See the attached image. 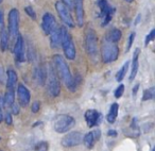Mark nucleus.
I'll use <instances>...</instances> for the list:
<instances>
[{"instance_id": "obj_1", "label": "nucleus", "mask_w": 155, "mask_h": 151, "mask_svg": "<svg viewBox=\"0 0 155 151\" xmlns=\"http://www.w3.org/2000/svg\"><path fill=\"white\" fill-rule=\"evenodd\" d=\"M52 60H53L54 66H55L56 73L60 76V78L62 79L63 82L65 83L67 89L71 92L75 91L77 84L74 83V78H73L72 75H71L70 69H69L66 61H65L64 59L62 58V55H60V54H55Z\"/></svg>"}, {"instance_id": "obj_2", "label": "nucleus", "mask_w": 155, "mask_h": 151, "mask_svg": "<svg viewBox=\"0 0 155 151\" xmlns=\"http://www.w3.org/2000/svg\"><path fill=\"white\" fill-rule=\"evenodd\" d=\"M75 125V120L72 116L66 114L58 115L53 121V129L58 133H66L72 129Z\"/></svg>"}, {"instance_id": "obj_3", "label": "nucleus", "mask_w": 155, "mask_h": 151, "mask_svg": "<svg viewBox=\"0 0 155 151\" xmlns=\"http://www.w3.org/2000/svg\"><path fill=\"white\" fill-rule=\"evenodd\" d=\"M101 55L104 63H112L118 59L119 55V48L116 43H112L106 39H103L101 48Z\"/></svg>"}, {"instance_id": "obj_4", "label": "nucleus", "mask_w": 155, "mask_h": 151, "mask_svg": "<svg viewBox=\"0 0 155 151\" xmlns=\"http://www.w3.org/2000/svg\"><path fill=\"white\" fill-rule=\"evenodd\" d=\"M46 79L48 80L47 91H48V93H49V95L51 96V97H58L61 93V84H60V81H58L56 70L51 65H50L49 69H48Z\"/></svg>"}, {"instance_id": "obj_5", "label": "nucleus", "mask_w": 155, "mask_h": 151, "mask_svg": "<svg viewBox=\"0 0 155 151\" xmlns=\"http://www.w3.org/2000/svg\"><path fill=\"white\" fill-rule=\"evenodd\" d=\"M62 31V47L64 50V53L68 60H74L75 58V47L71 36L69 35L68 31L65 27H61Z\"/></svg>"}, {"instance_id": "obj_6", "label": "nucleus", "mask_w": 155, "mask_h": 151, "mask_svg": "<svg viewBox=\"0 0 155 151\" xmlns=\"http://www.w3.org/2000/svg\"><path fill=\"white\" fill-rule=\"evenodd\" d=\"M85 46L86 51L91 58H96L98 53L97 34L93 28H88L85 32Z\"/></svg>"}, {"instance_id": "obj_7", "label": "nucleus", "mask_w": 155, "mask_h": 151, "mask_svg": "<svg viewBox=\"0 0 155 151\" xmlns=\"http://www.w3.org/2000/svg\"><path fill=\"white\" fill-rule=\"evenodd\" d=\"M55 9L56 12H58V16L61 17V19L63 20L65 25H67L70 28H73L74 27V22H73V18L70 14V11L69 9L62 2V1H56L55 3Z\"/></svg>"}, {"instance_id": "obj_8", "label": "nucleus", "mask_w": 155, "mask_h": 151, "mask_svg": "<svg viewBox=\"0 0 155 151\" xmlns=\"http://www.w3.org/2000/svg\"><path fill=\"white\" fill-rule=\"evenodd\" d=\"M19 26V13L16 9H12L9 13V34L11 39H15L18 35Z\"/></svg>"}, {"instance_id": "obj_9", "label": "nucleus", "mask_w": 155, "mask_h": 151, "mask_svg": "<svg viewBox=\"0 0 155 151\" xmlns=\"http://www.w3.org/2000/svg\"><path fill=\"white\" fill-rule=\"evenodd\" d=\"M98 5H99L100 11H101L100 16H101V19H102V26H105V25H107L108 22H110V19H112V15L114 14L115 9H113V8L108 5V2L106 0H99V1H98Z\"/></svg>"}, {"instance_id": "obj_10", "label": "nucleus", "mask_w": 155, "mask_h": 151, "mask_svg": "<svg viewBox=\"0 0 155 151\" xmlns=\"http://www.w3.org/2000/svg\"><path fill=\"white\" fill-rule=\"evenodd\" d=\"M41 28L46 35H50L53 31L56 30L58 24L54 18V16L51 13H46L43 16V22H41Z\"/></svg>"}, {"instance_id": "obj_11", "label": "nucleus", "mask_w": 155, "mask_h": 151, "mask_svg": "<svg viewBox=\"0 0 155 151\" xmlns=\"http://www.w3.org/2000/svg\"><path fill=\"white\" fill-rule=\"evenodd\" d=\"M83 142V135L81 132H70L62 139V146L64 147H74Z\"/></svg>"}, {"instance_id": "obj_12", "label": "nucleus", "mask_w": 155, "mask_h": 151, "mask_svg": "<svg viewBox=\"0 0 155 151\" xmlns=\"http://www.w3.org/2000/svg\"><path fill=\"white\" fill-rule=\"evenodd\" d=\"M17 96H18V101H19V104L21 106H27L28 103L30 102V91L27 89L25 85L19 84L17 89Z\"/></svg>"}, {"instance_id": "obj_13", "label": "nucleus", "mask_w": 155, "mask_h": 151, "mask_svg": "<svg viewBox=\"0 0 155 151\" xmlns=\"http://www.w3.org/2000/svg\"><path fill=\"white\" fill-rule=\"evenodd\" d=\"M25 49H24V39L19 34L17 36V41L14 46V54H15V59L18 63H22L25 61Z\"/></svg>"}, {"instance_id": "obj_14", "label": "nucleus", "mask_w": 155, "mask_h": 151, "mask_svg": "<svg viewBox=\"0 0 155 151\" xmlns=\"http://www.w3.org/2000/svg\"><path fill=\"white\" fill-rule=\"evenodd\" d=\"M85 121L88 125L89 128H93L95 126H97L100 122V118L101 115L99 114V112L96 110H87L85 112Z\"/></svg>"}, {"instance_id": "obj_15", "label": "nucleus", "mask_w": 155, "mask_h": 151, "mask_svg": "<svg viewBox=\"0 0 155 151\" xmlns=\"http://www.w3.org/2000/svg\"><path fill=\"white\" fill-rule=\"evenodd\" d=\"M73 8L75 11L77 22L79 27H82L84 24V8H83V0H73Z\"/></svg>"}, {"instance_id": "obj_16", "label": "nucleus", "mask_w": 155, "mask_h": 151, "mask_svg": "<svg viewBox=\"0 0 155 151\" xmlns=\"http://www.w3.org/2000/svg\"><path fill=\"white\" fill-rule=\"evenodd\" d=\"M139 53H140V49L139 48H136L135 51H134V54H133V61H132V70H131V75H130V82L135 79L136 75L138 72V56H139Z\"/></svg>"}, {"instance_id": "obj_17", "label": "nucleus", "mask_w": 155, "mask_h": 151, "mask_svg": "<svg viewBox=\"0 0 155 151\" xmlns=\"http://www.w3.org/2000/svg\"><path fill=\"white\" fill-rule=\"evenodd\" d=\"M50 36H51L50 43H51L52 48L56 49L62 45V31H61V28H56V30L53 31L50 34Z\"/></svg>"}, {"instance_id": "obj_18", "label": "nucleus", "mask_w": 155, "mask_h": 151, "mask_svg": "<svg viewBox=\"0 0 155 151\" xmlns=\"http://www.w3.org/2000/svg\"><path fill=\"white\" fill-rule=\"evenodd\" d=\"M7 76V89H14L16 82H17V73L13 69H9Z\"/></svg>"}, {"instance_id": "obj_19", "label": "nucleus", "mask_w": 155, "mask_h": 151, "mask_svg": "<svg viewBox=\"0 0 155 151\" xmlns=\"http://www.w3.org/2000/svg\"><path fill=\"white\" fill-rule=\"evenodd\" d=\"M121 31L119 29H112L110 32L106 34L105 39L108 42H112V43H117L119 42V39H121Z\"/></svg>"}, {"instance_id": "obj_20", "label": "nucleus", "mask_w": 155, "mask_h": 151, "mask_svg": "<svg viewBox=\"0 0 155 151\" xmlns=\"http://www.w3.org/2000/svg\"><path fill=\"white\" fill-rule=\"evenodd\" d=\"M118 109H119V106L118 103H113L112 106L110 109V113L108 115L106 116V119L110 123H114L116 121V118H117V115H118Z\"/></svg>"}, {"instance_id": "obj_21", "label": "nucleus", "mask_w": 155, "mask_h": 151, "mask_svg": "<svg viewBox=\"0 0 155 151\" xmlns=\"http://www.w3.org/2000/svg\"><path fill=\"white\" fill-rule=\"evenodd\" d=\"M3 99H5V104L7 106H13L14 100H15L14 89H7V93H5Z\"/></svg>"}, {"instance_id": "obj_22", "label": "nucleus", "mask_w": 155, "mask_h": 151, "mask_svg": "<svg viewBox=\"0 0 155 151\" xmlns=\"http://www.w3.org/2000/svg\"><path fill=\"white\" fill-rule=\"evenodd\" d=\"M129 67H130V61H127V62L123 64V66L119 69L118 72L116 73V80L118 81V82H120V81L125 77L127 70H129Z\"/></svg>"}, {"instance_id": "obj_23", "label": "nucleus", "mask_w": 155, "mask_h": 151, "mask_svg": "<svg viewBox=\"0 0 155 151\" xmlns=\"http://www.w3.org/2000/svg\"><path fill=\"white\" fill-rule=\"evenodd\" d=\"M8 45H9V33L3 29V31L1 32V35H0V47H1V50L5 51L8 48Z\"/></svg>"}, {"instance_id": "obj_24", "label": "nucleus", "mask_w": 155, "mask_h": 151, "mask_svg": "<svg viewBox=\"0 0 155 151\" xmlns=\"http://www.w3.org/2000/svg\"><path fill=\"white\" fill-rule=\"evenodd\" d=\"M83 142H84V145L87 147V148H93L94 146V143H95V137H94V134L93 132H89L87 133L86 135L83 137Z\"/></svg>"}, {"instance_id": "obj_25", "label": "nucleus", "mask_w": 155, "mask_h": 151, "mask_svg": "<svg viewBox=\"0 0 155 151\" xmlns=\"http://www.w3.org/2000/svg\"><path fill=\"white\" fill-rule=\"evenodd\" d=\"M153 96H154V87H151V89H146V91L143 92L142 100H143V101H146V100H150L153 98Z\"/></svg>"}, {"instance_id": "obj_26", "label": "nucleus", "mask_w": 155, "mask_h": 151, "mask_svg": "<svg viewBox=\"0 0 155 151\" xmlns=\"http://www.w3.org/2000/svg\"><path fill=\"white\" fill-rule=\"evenodd\" d=\"M49 144L47 142H39L35 147V151H48Z\"/></svg>"}, {"instance_id": "obj_27", "label": "nucleus", "mask_w": 155, "mask_h": 151, "mask_svg": "<svg viewBox=\"0 0 155 151\" xmlns=\"http://www.w3.org/2000/svg\"><path fill=\"white\" fill-rule=\"evenodd\" d=\"M25 11H26V13L28 14L33 20L36 19V13H35V11L33 10L32 7H26L25 8Z\"/></svg>"}, {"instance_id": "obj_28", "label": "nucleus", "mask_w": 155, "mask_h": 151, "mask_svg": "<svg viewBox=\"0 0 155 151\" xmlns=\"http://www.w3.org/2000/svg\"><path fill=\"white\" fill-rule=\"evenodd\" d=\"M123 93H124V85L120 84L116 89V91H115V97H116V98H120L121 96L123 95Z\"/></svg>"}, {"instance_id": "obj_29", "label": "nucleus", "mask_w": 155, "mask_h": 151, "mask_svg": "<svg viewBox=\"0 0 155 151\" xmlns=\"http://www.w3.org/2000/svg\"><path fill=\"white\" fill-rule=\"evenodd\" d=\"M154 37H155V30L153 29V30L151 31L150 33H149V35H147L146 41H144V45L148 46L149 44H150V42H152L153 39H154Z\"/></svg>"}, {"instance_id": "obj_30", "label": "nucleus", "mask_w": 155, "mask_h": 151, "mask_svg": "<svg viewBox=\"0 0 155 151\" xmlns=\"http://www.w3.org/2000/svg\"><path fill=\"white\" fill-rule=\"evenodd\" d=\"M134 39H135V32H132L131 34H130L129 39H127V52L129 51L130 49H131L132 45H133V41Z\"/></svg>"}, {"instance_id": "obj_31", "label": "nucleus", "mask_w": 155, "mask_h": 151, "mask_svg": "<svg viewBox=\"0 0 155 151\" xmlns=\"http://www.w3.org/2000/svg\"><path fill=\"white\" fill-rule=\"evenodd\" d=\"M39 109H41V102L35 101L34 103L32 104V108H31V110H32L33 113H37L39 111Z\"/></svg>"}, {"instance_id": "obj_32", "label": "nucleus", "mask_w": 155, "mask_h": 151, "mask_svg": "<svg viewBox=\"0 0 155 151\" xmlns=\"http://www.w3.org/2000/svg\"><path fill=\"white\" fill-rule=\"evenodd\" d=\"M5 29V24H3V11L0 9V35H1V32Z\"/></svg>"}, {"instance_id": "obj_33", "label": "nucleus", "mask_w": 155, "mask_h": 151, "mask_svg": "<svg viewBox=\"0 0 155 151\" xmlns=\"http://www.w3.org/2000/svg\"><path fill=\"white\" fill-rule=\"evenodd\" d=\"M68 9H72L73 8V0H61Z\"/></svg>"}, {"instance_id": "obj_34", "label": "nucleus", "mask_w": 155, "mask_h": 151, "mask_svg": "<svg viewBox=\"0 0 155 151\" xmlns=\"http://www.w3.org/2000/svg\"><path fill=\"white\" fill-rule=\"evenodd\" d=\"M5 122H7L8 125H11L12 123V115L10 114V113H8L7 116H5Z\"/></svg>"}, {"instance_id": "obj_35", "label": "nucleus", "mask_w": 155, "mask_h": 151, "mask_svg": "<svg viewBox=\"0 0 155 151\" xmlns=\"http://www.w3.org/2000/svg\"><path fill=\"white\" fill-rule=\"evenodd\" d=\"M93 134H94V137H95V140L99 139V137H100V131H99V130L97 129L96 131H94Z\"/></svg>"}, {"instance_id": "obj_36", "label": "nucleus", "mask_w": 155, "mask_h": 151, "mask_svg": "<svg viewBox=\"0 0 155 151\" xmlns=\"http://www.w3.org/2000/svg\"><path fill=\"white\" fill-rule=\"evenodd\" d=\"M138 89H139V84H136L135 86H134V89H133V96H134V97H136V94H137Z\"/></svg>"}, {"instance_id": "obj_37", "label": "nucleus", "mask_w": 155, "mask_h": 151, "mask_svg": "<svg viewBox=\"0 0 155 151\" xmlns=\"http://www.w3.org/2000/svg\"><path fill=\"white\" fill-rule=\"evenodd\" d=\"M5 99H3L1 96H0V109L1 108H5Z\"/></svg>"}, {"instance_id": "obj_38", "label": "nucleus", "mask_w": 155, "mask_h": 151, "mask_svg": "<svg viewBox=\"0 0 155 151\" xmlns=\"http://www.w3.org/2000/svg\"><path fill=\"white\" fill-rule=\"evenodd\" d=\"M107 134H108L110 136H117V132H116V131H114V130H110Z\"/></svg>"}, {"instance_id": "obj_39", "label": "nucleus", "mask_w": 155, "mask_h": 151, "mask_svg": "<svg viewBox=\"0 0 155 151\" xmlns=\"http://www.w3.org/2000/svg\"><path fill=\"white\" fill-rule=\"evenodd\" d=\"M11 108H13V111H14V113H15V114H18V112H19V111H18L17 106H15V104H13V106H12Z\"/></svg>"}, {"instance_id": "obj_40", "label": "nucleus", "mask_w": 155, "mask_h": 151, "mask_svg": "<svg viewBox=\"0 0 155 151\" xmlns=\"http://www.w3.org/2000/svg\"><path fill=\"white\" fill-rule=\"evenodd\" d=\"M2 78H3V71L2 69L0 68V81H2Z\"/></svg>"}, {"instance_id": "obj_41", "label": "nucleus", "mask_w": 155, "mask_h": 151, "mask_svg": "<svg viewBox=\"0 0 155 151\" xmlns=\"http://www.w3.org/2000/svg\"><path fill=\"white\" fill-rule=\"evenodd\" d=\"M3 119V115H2V112H1V109H0V122L2 121Z\"/></svg>"}, {"instance_id": "obj_42", "label": "nucleus", "mask_w": 155, "mask_h": 151, "mask_svg": "<svg viewBox=\"0 0 155 151\" xmlns=\"http://www.w3.org/2000/svg\"><path fill=\"white\" fill-rule=\"evenodd\" d=\"M124 1H127V2H133L134 0H124Z\"/></svg>"}, {"instance_id": "obj_43", "label": "nucleus", "mask_w": 155, "mask_h": 151, "mask_svg": "<svg viewBox=\"0 0 155 151\" xmlns=\"http://www.w3.org/2000/svg\"><path fill=\"white\" fill-rule=\"evenodd\" d=\"M2 1H3V0H0V3H2Z\"/></svg>"}, {"instance_id": "obj_44", "label": "nucleus", "mask_w": 155, "mask_h": 151, "mask_svg": "<svg viewBox=\"0 0 155 151\" xmlns=\"http://www.w3.org/2000/svg\"><path fill=\"white\" fill-rule=\"evenodd\" d=\"M0 151H2V150H0Z\"/></svg>"}]
</instances>
